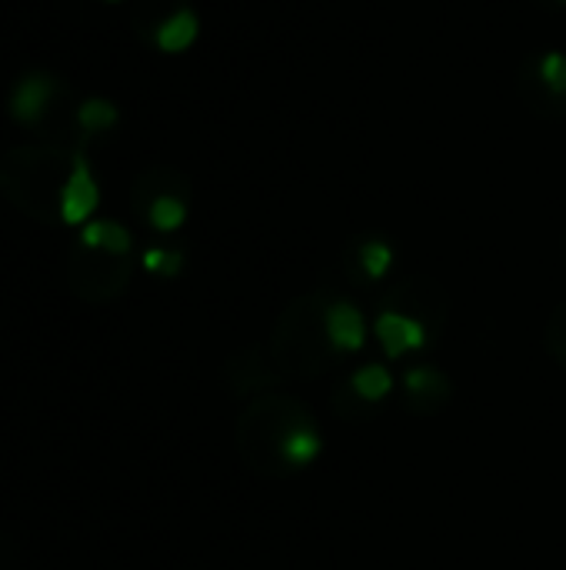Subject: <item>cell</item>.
<instances>
[{"label": "cell", "mask_w": 566, "mask_h": 570, "mask_svg": "<svg viewBox=\"0 0 566 570\" xmlns=\"http://www.w3.org/2000/svg\"><path fill=\"white\" fill-rule=\"evenodd\" d=\"M327 304L330 301H300L280 317L267 351L284 377L314 381L340 357L327 337Z\"/></svg>", "instance_id": "obj_1"}, {"label": "cell", "mask_w": 566, "mask_h": 570, "mask_svg": "<svg viewBox=\"0 0 566 570\" xmlns=\"http://www.w3.org/2000/svg\"><path fill=\"white\" fill-rule=\"evenodd\" d=\"M307 417H314V414L307 411V404H300L294 397H280V394L257 397L237 421V448H240L247 468L264 478H287L290 471H287L280 451H284L287 434Z\"/></svg>", "instance_id": "obj_2"}, {"label": "cell", "mask_w": 566, "mask_h": 570, "mask_svg": "<svg viewBox=\"0 0 566 570\" xmlns=\"http://www.w3.org/2000/svg\"><path fill=\"white\" fill-rule=\"evenodd\" d=\"M100 207V184L90 170V160L83 154V147H77L70 154V167H67V180L60 187V207L57 217L67 227H83L93 210Z\"/></svg>", "instance_id": "obj_3"}, {"label": "cell", "mask_w": 566, "mask_h": 570, "mask_svg": "<svg viewBox=\"0 0 566 570\" xmlns=\"http://www.w3.org/2000/svg\"><path fill=\"white\" fill-rule=\"evenodd\" d=\"M224 377H227V387L234 394H270V387H277L284 381V374L274 367L270 361V351H260V347H247V351H237L227 367H224Z\"/></svg>", "instance_id": "obj_4"}, {"label": "cell", "mask_w": 566, "mask_h": 570, "mask_svg": "<svg viewBox=\"0 0 566 570\" xmlns=\"http://www.w3.org/2000/svg\"><path fill=\"white\" fill-rule=\"evenodd\" d=\"M60 94V80L53 73H23L7 97V114L23 124V127H37L47 114V107L53 104V97Z\"/></svg>", "instance_id": "obj_5"}, {"label": "cell", "mask_w": 566, "mask_h": 570, "mask_svg": "<svg viewBox=\"0 0 566 570\" xmlns=\"http://www.w3.org/2000/svg\"><path fill=\"white\" fill-rule=\"evenodd\" d=\"M374 334H377L384 354L394 357V361L404 357V354H410V351L427 347V341H430L427 327L417 317L400 314V311H390V307H380L377 324H374Z\"/></svg>", "instance_id": "obj_6"}, {"label": "cell", "mask_w": 566, "mask_h": 570, "mask_svg": "<svg viewBox=\"0 0 566 570\" xmlns=\"http://www.w3.org/2000/svg\"><path fill=\"white\" fill-rule=\"evenodd\" d=\"M404 397H407V407L414 414H437L450 404L454 397V384L447 374H440L437 367H410L404 374Z\"/></svg>", "instance_id": "obj_7"}, {"label": "cell", "mask_w": 566, "mask_h": 570, "mask_svg": "<svg viewBox=\"0 0 566 570\" xmlns=\"http://www.w3.org/2000/svg\"><path fill=\"white\" fill-rule=\"evenodd\" d=\"M327 337L337 354H357L367 341V321L360 307L347 297H334L327 304Z\"/></svg>", "instance_id": "obj_8"}, {"label": "cell", "mask_w": 566, "mask_h": 570, "mask_svg": "<svg viewBox=\"0 0 566 570\" xmlns=\"http://www.w3.org/2000/svg\"><path fill=\"white\" fill-rule=\"evenodd\" d=\"M200 33V17L190 10V7H177L170 17H163L153 30V43L163 50V53H183L187 47H193Z\"/></svg>", "instance_id": "obj_9"}, {"label": "cell", "mask_w": 566, "mask_h": 570, "mask_svg": "<svg viewBox=\"0 0 566 570\" xmlns=\"http://www.w3.org/2000/svg\"><path fill=\"white\" fill-rule=\"evenodd\" d=\"M80 247L97 250V254H110V257H127L133 247V237L117 220H87L80 227Z\"/></svg>", "instance_id": "obj_10"}, {"label": "cell", "mask_w": 566, "mask_h": 570, "mask_svg": "<svg viewBox=\"0 0 566 570\" xmlns=\"http://www.w3.org/2000/svg\"><path fill=\"white\" fill-rule=\"evenodd\" d=\"M347 391L364 401V404H377L394 391V377L384 364H364L360 371H354V377L347 381Z\"/></svg>", "instance_id": "obj_11"}, {"label": "cell", "mask_w": 566, "mask_h": 570, "mask_svg": "<svg viewBox=\"0 0 566 570\" xmlns=\"http://www.w3.org/2000/svg\"><path fill=\"white\" fill-rule=\"evenodd\" d=\"M187 220V200L177 197V194H157L150 204H147V224L160 234H173L180 230Z\"/></svg>", "instance_id": "obj_12"}, {"label": "cell", "mask_w": 566, "mask_h": 570, "mask_svg": "<svg viewBox=\"0 0 566 570\" xmlns=\"http://www.w3.org/2000/svg\"><path fill=\"white\" fill-rule=\"evenodd\" d=\"M117 120H120V110H117V104L107 100V97H87V100L77 107V124H80L87 134L110 130Z\"/></svg>", "instance_id": "obj_13"}, {"label": "cell", "mask_w": 566, "mask_h": 570, "mask_svg": "<svg viewBox=\"0 0 566 570\" xmlns=\"http://www.w3.org/2000/svg\"><path fill=\"white\" fill-rule=\"evenodd\" d=\"M357 261H360L364 277L380 281V277H387L390 267H394V250H390V244H384V240H364L360 250H357Z\"/></svg>", "instance_id": "obj_14"}, {"label": "cell", "mask_w": 566, "mask_h": 570, "mask_svg": "<svg viewBox=\"0 0 566 570\" xmlns=\"http://www.w3.org/2000/svg\"><path fill=\"white\" fill-rule=\"evenodd\" d=\"M140 264L153 277H177L180 267H183V254L173 250V247H150V250H143Z\"/></svg>", "instance_id": "obj_15"}, {"label": "cell", "mask_w": 566, "mask_h": 570, "mask_svg": "<svg viewBox=\"0 0 566 570\" xmlns=\"http://www.w3.org/2000/svg\"><path fill=\"white\" fill-rule=\"evenodd\" d=\"M540 80L550 94L566 97V53L560 50H547L540 57Z\"/></svg>", "instance_id": "obj_16"}, {"label": "cell", "mask_w": 566, "mask_h": 570, "mask_svg": "<svg viewBox=\"0 0 566 570\" xmlns=\"http://www.w3.org/2000/svg\"><path fill=\"white\" fill-rule=\"evenodd\" d=\"M547 351L557 361H566V307L550 321V327H547Z\"/></svg>", "instance_id": "obj_17"}, {"label": "cell", "mask_w": 566, "mask_h": 570, "mask_svg": "<svg viewBox=\"0 0 566 570\" xmlns=\"http://www.w3.org/2000/svg\"><path fill=\"white\" fill-rule=\"evenodd\" d=\"M103 3H120V0H103Z\"/></svg>", "instance_id": "obj_18"}, {"label": "cell", "mask_w": 566, "mask_h": 570, "mask_svg": "<svg viewBox=\"0 0 566 570\" xmlns=\"http://www.w3.org/2000/svg\"><path fill=\"white\" fill-rule=\"evenodd\" d=\"M560 3H566V0H560Z\"/></svg>", "instance_id": "obj_19"}]
</instances>
